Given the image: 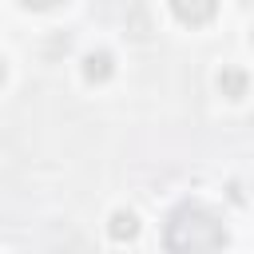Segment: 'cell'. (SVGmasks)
Wrapping results in <instances>:
<instances>
[{"instance_id":"obj_1","label":"cell","mask_w":254,"mask_h":254,"mask_svg":"<svg viewBox=\"0 0 254 254\" xmlns=\"http://www.w3.org/2000/svg\"><path fill=\"white\" fill-rule=\"evenodd\" d=\"M163 242H167L171 254H214V250L226 246V226L202 202H183V206L171 210Z\"/></svg>"},{"instance_id":"obj_2","label":"cell","mask_w":254,"mask_h":254,"mask_svg":"<svg viewBox=\"0 0 254 254\" xmlns=\"http://www.w3.org/2000/svg\"><path fill=\"white\" fill-rule=\"evenodd\" d=\"M171 12H175L183 24L198 28V24H206V20L218 12V0H171Z\"/></svg>"},{"instance_id":"obj_3","label":"cell","mask_w":254,"mask_h":254,"mask_svg":"<svg viewBox=\"0 0 254 254\" xmlns=\"http://www.w3.org/2000/svg\"><path fill=\"white\" fill-rule=\"evenodd\" d=\"M107 234H111L115 242H131V238L139 234V218H135V210H115V214L107 218Z\"/></svg>"},{"instance_id":"obj_4","label":"cell","mask_w":254,"mask_h":254,"mask_svg":"<svg viewBox=\"0 0 254 254\" xmlns=\"http://www.w3.org/2000/svg\"><path fill=\"white\" fill-rule=\"evenodd\" d=\"M111 75V52H87L83 56V79L87 83H103Z\"/></svg>"},{"instance_id":"obj_5","label":"cell","mask_w":254,"mask_h":254,"mask_svg":"<svg viewBox=\"0 0 254 254\" xmlns=\"http://www.w3.org/2000/svg\"><path fill=\"white\" fill-rule=\"evenodd\" d=\"M218 91L226 99H242L246 95V71L242 67H222L218 71Z\"/></svg>"},{"instance_id":"obj_6","label":"cell","mask_w":254,"mask_h":254,"mask_svg":"<svg viewBox=\"0 0 254 254\" xmlns=\"http://www.w3.org/2000/svg\"><path fill=\"white\" fill-rule=\"evenodd\" d=\"M20 4H28V8H56V4H64V0H20Z\"/></svg>"},{"instance_id":"obj_7","label":"cell","mask_w":254,"mask_h":254,"mask_svg":"<svg viewBox=\"0 0 254 254\" xmlns=\"http://www.w3.org/2000/svg\"><path fill=\"white\" fill-rule=\"evenodd\" d=\"M0 79H4V56H0Z\"/></svg>"},{"instance_id":"obj_8","label":"cell","mask_w":254,"mask_h":254,"mask_svg":"<svg viewBox=\"0 0 254 254\" xmlns=\"http://www.w3.org/2000/svg\"><path fill=\"white\" fill-rule=\"evenodd\" d=\"M250 40H254V32H250Z\"/></svg>"}]
</instances>
